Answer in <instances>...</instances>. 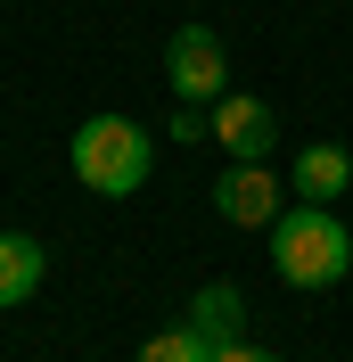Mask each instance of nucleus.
Returning a JSON list of instances; mask_svg holds the SVG:
<instances>
[{
	"label": "nucleus",
	"mask_w": 353,
	"mask_h": 362,
	"mask_svg": "<svg viewBox=\"0 0 353 362\" xmlns=\"http://www.w3.org/2000/svg\"><path fill=\"white\" fill-rule=\"evenodd\" d=\"M271 272H280L287 288H337L353 272V239H345V223H337L329 206H296V214H280L271 223Z\"/></svg>",
	"instance_id": "1"
},
{
	"label": "nucleus",
	"mask_w": 353,
	"mask_h": 362,
	"mask_svg": "<svg viewBox=\"0 0 353 362\" xmlns=\"http://www.w3.org/2000/svg\"><path fill=\"white\" fill-rule=\"evenodd\" d=\"M66 157H74V181H83V189H99V198H132L140 181H148L156 148H148V132H140L132 115H90L83 132L66 140Z\"/></svg>",
	"instance_id": "2"
},
{
	"label": "nucleus",
	"mask_w": 353,
	"mask_h": 362,
	"mask_svg": "<svg viewBox=\"0 0 353 362\" xmlns=\"http://www.w3.org/2000/svg\"><path fill=\"white\" fill-rule=\"evenodd\" d=\"M164 83H173V99H189V107H214L222 90H230V49H222L214 25H181L173 42H164Z\"/></svg>",
	"instance_id": "3"
},
{
	"label": "nucleus",
	"mask_w": 353,
	"mask_h": 362,
	"mask_svg": "<svg viewBox=\"0 0 353 362\" xmlns=\"http://www.w3.org/2000/svg\"><path fill=\"white\" fill-rule=\"evenodd\" d=\"M205 124H214V148H230V165H263L280 148V115L255 90H222L214 107H205Z\"/></svg>",
	"instance_id": "4"
},
{
	"label": "nucleus",
	"mask_w": 353,
	"mask_h": 362,
	"mask_svg": "<svg viewBox=\"0 0 353 362\" xmlns=\"http://www.w3.org/2000/svg\"><path fill=\"white\" fill-rule=\"evenodd\" d=\"M214 214L239 223V230H271L280 223V173H271V157L263 165H230L214 181Z\"/></svg>",
	"instance_id": "5"
},
{
	"label": "nucleus",
	"mask_w": 353,
	"mask_h": 362,
	"mask_svg": "<svg viewBox=\"0 0 353 362\" xmlns=\"http://www.w3.org/2000/svg\"><path fill=\"white\" fill-rule=\"evenodd\" d=\"M49 280V255L33 230H0V313L8 305H33V288Z\"/></svg>",
	"instance_id": "6"
},
{
	"label": "nucleus",
	"mask_w": 353,
	"mask_h": 362,
	"mask_svg": "<svg viewBox=\"0 0 353 362\" xmlns=\"http://www.w3.org/2000/svg\"><path fill=\"white\" fill-rule=\"evenodd\" d=\"M181 321H189L205 346H230V338H246V296L230 288V280H205V288L189 296V313H181Z\"/></svg>",
	"instance_id": "7"
},
{
	"label": "nucleus",
	"mask_w": 353,
	"mask_h": 362,
	"mask_svg": "<svg viewBox=\"0 0 353 362\" xmlns=\"http://www.w3.org/2000/svg\"><path fill=\"white\" fill-rule=\"evenodd\" d=\"M345 189H353V148L321 140V148H304V157H296V198H312V206H337Z\"/></svg>",
	"instance_id": "8"
},
{
	"label": "nucleus",
	"mask_w": 353,
	"mask_h": 362,
	"mask_svg": "<svg viewBox=\"0 0 353 362\" xmlns=\"http://www.w3.org/2000/svg\"><path fill=\"white\" fill-rule=\"evenodd\" d=\"M205 354H214V346H205L198 329H189V321H173V329H156V338L140 346L132 362H205Z\"/></svg>",
	"instance_id": "9"
},
{
	"label": "nucleus",
	"mask_w": 353,
	"mask_h": 362,
	"mask_svg": "<svg viewBox=\"0 0 353 362\" xmlns=\"http://www.w3.org/2000/svg\"><path fill=\"white\" fill-rule=\"evenodd\" d=\"M173 140H214V124H205L189 99H181V115H173Z\"/></svg>",
	"instance_id": "10"
},
{
	"label": "nucleus",
	"mask_w": 353,
	"mask_h": 362,
	"mask_svg": "<svg viewBox=\"0 0 353 362\" xmlns=\"http://www.w3.org/2000/svg\"><path fill=\"white\" fill-rule=\"evenodd\" d=\"M205 362H280V354H263V346H246V338H230V346H214Z\"/></svg>",
	"instance_id": "11"
}]
</instances>
